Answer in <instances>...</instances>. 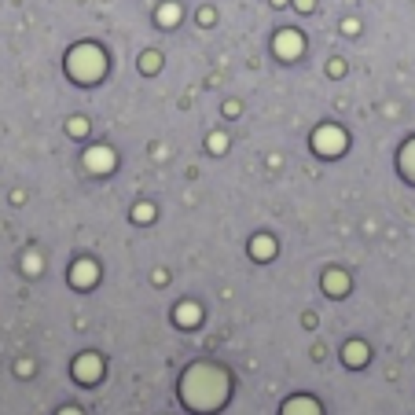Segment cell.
<instances>
[{
    "instance_id": "6da1fadb",
    "label": "cell",
    "mask_w": 415,
    "mask_h": 415,
    "mask_svg": "<svg viewBox=\"0 0 415 415\" xmlns=\"http://www.w3.org/2000/svg\"><path fill=\"white\" fill-rule=\"evenodd\" d=\"M184 397L191 408H217L225 397V379L217 368H191L184 379Z\"/></svg>"
},
{
    "instance_id": "7a4b0ae2",
    "label": "cell",
    "mask_w": 415,
    "mask_h": 415,
    "mask_svg": "<svg viewBox=\"0 0 415 415\" xmlns=\"http://www.w3.org/2000/svg\"><path fill=\"white\" fill-rule=\"evenodd\" d=\"M70 74L77 77V81H96V77L103 74V51L92 48V44H81L70 51Z\"/></svg>"
},
{
    "instance_id": "3957f363",
    "label": "cell",
    "mask_w": 415,
    "mask_h": 415,
    "mask_svg": "<svg viewBox=\"0 0 415 415\" xmlns=\"http://www.w3.org/2000/svg\"><path fill=\"white\" fill-rule=\"evenodd\" d=\"M342 144H345V140H342L339 129H320V133H316V151L339 154V151H342Z\"/></svg>"
},
{
    "instance_id": "277c9868",
    "label": "cell",
    "mask_w": 415,
    "mask_h": 415,
    "mask_svg": "<svg viewBox=\"0 0 415 415\" xmlns=\"http://www.w3.org/2000/svg\"><path fill=\"white\" fill-rule=\"evenodd\" d=\"M276 51H279V56L283 59H291V56H298V51H302V37H298V33H279V41H276Z\"/></svg>"
},
{
    "instance_id": "5b68a950",
    "label": "cell",
    "mask_w": 415,
    "mask_h": 415,
    "mask_svg": "<svg viewBox=\"0 0 415 415\" xmlns=\"http://www.w3.org/2000/svg\"><path fill=\"white\" fill-rule=\"evenodd\" d=\"M111 151H103V147H96V151H88L85 154V165H88V170H96V173H107L111 170Z\"/></svg>"
},
{
    "instance_id": "8992f818",
    "label": "cell",
    "mask_w": 415,
    "mask_h": 415,
    "mask_svg": "<svg viewBox=\"0 0 415 415\" xmlns=\"http://www.w3.org/2000/svg\"><path fill=\"white\" fill-rule=\"evenodd\" d=\"M77 379H81V382L99 379V360L96 357H81V360H77Z\"/></svg>"
},
{
    "instance_id": "52a82bcc",
    "label": "cell",
    "mask_w": 415,
    "mask_h": 415,
    "mask_svg": "<svg viewBox=\"0 0 415 415\" xmlns=\"http://www.w3.org/2000/svg\"><path fill=\"white\" fill-rule=\"evenodd\" d=\"M96 279V265L92 261H77V268H74V283L77 287H85V283H92Z\"/></svg>"
},
{
    "instance_id": "ba28073f",
    "label": "cell",
    "mask_w": 415,
    "mask_h": 415,
    "mask_svg": "<svg viewBox=\"0 0 415 415\" xmlns=\"http://www.w3.org/2000/svg\"><path fill=\"white\" fill-rule=\"evenodd\" d=\"M283 415H320V412H316V405L309 397H298V400H291V405H287V412H283Z\"/></svg>"
},
{
    "instance_id": "9c48e42d",
    "label": "cell",
    "mask_w": 415,
    "mask_h": 415,
    "mask_svg": "<svg viewBox=\"0 0 415 415\" xmlns=\"http://www.w3.org/2000/svg\"><path fill=\"white\" fill-rule=\"evenodd\" d=\"M400 162H405V173L408 177H415V140L405 147V154H400Z\"/></svg>"
},
{
    "instance_id": "30bf717a",
    "label": "cell",
    "mask_w": 415,
    "mask_h": 415,
    "mask_svg": "<svg viewBox=\"0 0 415 415\" xmlns=\"http://www.w3.org/2000/svg\"><path fill=\"white\" fill-rule=\"evenodd\" d=\"M345 360H349V364H353V360H357V364L364 360V349H360V342H353V345L345 349Z\"/></svg>"
},
{
    "instance_id": "8fae6325",
    "label": "cell",
    "mask_w": 415,
    "mask_h": 415,
    "mask_svg": "<svg viewBox=\"0 0 415 415\" xmlns=\"http://www.w3.org/2000/svg\"><path fill=\"white\" fill-rule=\"evenodd\" d=\"M173 19H180V8H173V4H165V8H162V22H165V26H170Z\"/></svg>"
},
{
    "instance_id": "7c38bea8",
    "label": "cell",
    "mask_w": 415,
    "mask_h": 415,
    "mask_svg": "<svg viewBox=\"0 0 415 415\" xmlns=\"http://www.w3.org/2000/svg\"><path fill=\"white\" fill-rule=\"evenodd\" d=\"M254 254L268 257V254H272V239H257V243H254Z\"/></svg>"
},
{
    "instance_id": "4fadbf2b",
    "label": "cell",
    "mask_w": 415,
    "mask_h": 415,
    "mask_svg": "<svg viewBox=\"0 0 415 415\" xmlns=\"http://www.w3.org/2000/svg\"><path fill=\"white\" fill-rule=\"evenodd\" d=\"M63 415H77V412H63Z\"/></svg>"
}]
</instances>
